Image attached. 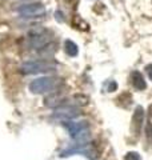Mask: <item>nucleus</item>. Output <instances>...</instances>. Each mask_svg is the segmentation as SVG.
Returning <instances> with one entry per match:
<instances>
[{
  "instance_id": "7",
  "label": "nucleus",
  "mask_w": 152,
  "mask_h": 160,
  "mask_svg": "<svg viewBox=\"0 0 152 160\" xmlns=\"http://www.w3.org/2000/svg\"><path fill=\"white\" fill-rule=\"evenodd\" d=\"M65 47H67V53L68 55H71V56L78 55V47H76V44L72 43L71 40H67V42H65Z\"/></svg>"
},
{
  "instance_id": "3",
  "label": "nucleus",
  "mask_w": 152,
  "mask_h": 160,
  "mask_svg": "<svg viewBox=\"0 0 152 160\" xmlns=\"http://www.w3.org/2000/svg\"><path fill=\"white\" fill-rule=\"evenodd\" d=\"M20 12L23 15H27V16H36V15L44 13V7L43 4H29V6L23 7Z\"/></svg>"
},
{
  "instance_id": "6",
  "label": "nucleus",
  "mask_w": 152,
  "mask_h": 160,
  "mask_svg": "<svg viewBox=\"0 0 152 160\" xmlns=\"http://www.w3.org/2000/svg\"><path fill=\"white\" fill-rule=\"evenodd\" d=\"M132 83H134V86H135L136 89H144L147 87L144 78L141 76L140 72H136V71L132 72Z\"/></svg>"
},
{
  "instance_id": "8",
  "label": "nucleus",
  "mask_w": 152,
  "mask_h": 160,
  "mask_svg": "<svg viewBox=\"0 0 152 160\" xmlns=\"http://www.w3.org/2000/svg\"><path fill=\"white\" fill-rule=\"evenodd\" d=\"M124 160H141V159H140V156H139V153H136V152H129V153L125 155Z\"/></svg>"
},
{
  "instance_id": "4",
  "label": "nucleus",
  "mask_w": 152,
  "mask_h": 160,
  "mask_svg": "<svg viewBox=\"0 0 152 160\" xmlns=\"http://www.w3.org/2000/svg\"><path fill=\"white\" fill-rule=\"evenodd\" d=\"M143 120H144V112H143V108L141 107H138L135 111V115H134V124H132V129L135 135H138L141 129V124H143Z\"/></svg>"
},
{
  "instance_id": "2",
  "label": "nucleus",
  "mask_w": 152,
  "mask_h": 160,
  "mask_svg": "<svg viewBox=\"0 0 152 160\" xmlns=\"http://www.w3.org/2000/svg\"><path fill=\"white\" fill-rule=\"evenodd\" d=\"M55 66L49 62H44V60H33V62H28L23 64V71L25 73H36V72H47L53 71Z\"/></svg>"
},
{
  "instance_id": "1",
  "label": "nucleus",
  "mask_w": 152,
  "mask_h": 160,
  "mask_svg": "<svg viewBox=\"0 0 152 160\" xmlns=\"http://www.w3.org/2000/svg\"><path fill=\"white\" fill-rule=\"evenodd\" d=\"M58 79L55 78H42V79H38L35 82L31 83L29 86V89L35 93H42V92H49V91H53V89L58 88Z\"/></svg>"
},
{
  "instance_id": "5",
  "label": "nucleus",
  "mask_w": 152,
  "mask_h": 160,
  "mask_svg": "<svg viewBox=\"0 0 152 160\" xmlns=\"http://www.w3.org/2000/svg\"><path fill=\"white\" fill-rule=\"evenodd\" d=\"M80 112H79V109L78 108H73V107H62V108H59L58 111H56V115L58 116H62V118H75V116H78Z\"/></svg>"
},
{
  "instance_id": "9",
  "label": "nucleus",
  "mask_w": 152,
  "mask_h": 160,
  "mask_svg": "<svg viewBox=\"0 0 152 160\" xmlns=\"http://www.w3.org/2000/svg\"><path fill=\"white\" fill-rule=\"evenodd\" d=\"M145 136L147 138H149V139H152V123H148L147 124V128H145Z\"/></svg>"
}]
</instances>
